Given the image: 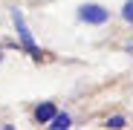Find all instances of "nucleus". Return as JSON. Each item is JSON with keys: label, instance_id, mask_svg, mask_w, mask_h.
<instances>
[{"label": "nucleus", "instance_id": "8", "mask_svg": "<svg viewBox=\"0 0 133 130\" xmlns=\"http://www.w3.org/2000/svg\"><path fill=\"white\" fill-rule=\"evenodd\" d=\"M0 64H3V46H0Z\"/></svg>", "mask_w": 133, "mask_h": 130}, {"label": "nucleus", "instance_id": "3", "mask_svg": "<svg viewBox=\"0 0 133 130\" xmlns=\"http://www.w3.org/2000/svg\"><path fill=\"white\" fill-rule=\"evenodd\" d=\"M52 113H55V104H52V101H43V104L35 107V121H38V124H46V121L52 119Z\"/></svg>", "mask_w": 133, "mask_h": 130}, {"label": "nucleus", "instance_id": "6", "mask_svg": "<svg viewBox=\"0 0 133 130\" xmlns=\"http://www.w3.org/2000/svg\"><path fill=\"white\" fill-rule=\"evenodd\" d=\"M124 124H127L124 116H110V119H107V127H110V130H122Z\"/></svg>", "mask_w": 133, "mask_h": 130}, {"label": "nucleus", "instance_id": "7", "mask_svg": "<svg viewBox=\"0 0 133 130\" xmlns=\"http://www.w3.org/2000/svg\"><path fill=\"white\" fill-rule=\"evenodd\" d=\"M124 52H133V40H130V43H127V46H124Z\"/></svg>", "mask_w": 133, "mask_h": 130}, {"label": "nucleus", "instance_id": "2", "mask_svg": "<svg viewBox=\"0 0 133 130\" xmlns=\"http://www.w3.org/2000/svg\"><path fill=\"white\" fill-rule=\"evenodd\" d=\"M78 20L87 26H104L110 20V9H104L101 3H81L78 6Z\"/></svg>", "mask_w": 133, "mask_h": 130}, {"label": "nucleus", "instance_id": "5", "mask_svg": "<svg viewBox=\"0 0 133 130\" xmlns=\"http://www.w3.org/2000/svg\"><path fill=\"white\" fill-rule=\"evenodd\" d=\"M122 20H124V23H133V0H124V6H122Z\"/></svg>", "mask_w": 133, "mask_h": 130}, {"label": "nucleus", "instance_id": "1", "mask_svg": "<svg viewBox=\"0 0 133 130\" xmlns=\"http://www.w3.org/2000/svg\"><path fill=\"white\" fill-rule=\"evenodd\" d=\"M9 15H12L15 29H17V40H20V46H23L35 61H41V49H38V43H35V38H32V32H29V26H26V20H23V12H20L17 6H12Z\"/></svg>", "mask_w": 133, "mask_h": 130}, {"label": "nucleus", "instance_id": "4", "mask_svg": "<svg viewBox=\"0 0 133 130\" xmlns=\"http://www.w3.org/2000/svg\"><path fill=\"white\" fill-rule=\"evenodd\" d=\"M70 124H72V121H70V116H66V113H58V110H55V113H52V119H49V127H52V130H66Z\"/></svg>", "mask_w": 133, "mask_h": 130}]
</instances>
